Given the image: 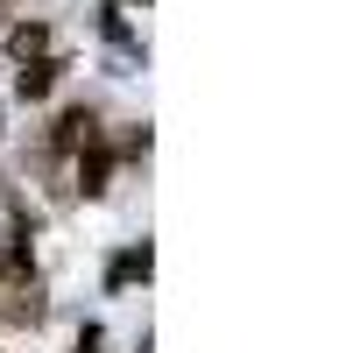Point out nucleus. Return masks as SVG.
<instances>
[{
  "label": "nucleus",
  "mask_w": 353,
  "mask_h": 353,
  "mask_svg": "<svg viewBox=\"0 0 353 353\" xmlns=\"http://www.w3.org/2000/svg\"><path fill=\"white\" fill-rule=\"evenodd\" d=\"M128 276H149V248H134V254L113 261V283H128Z\"/></svg>",
  "instance_id": "5"
},
{
  "label": "nucleus",
  "mask_w": 353,
  "mask_h": 353,
  "mask_svg": "<svg viewBox=\"0 0 353 353\" xmlns=\"http://www.w3.org/2000/svg\"><path fill=\"white\" fill-rule=\"evenodd\" d=\"M106 170H113V156H106V149H92V156H85V163H78L85 191H99V184H106Z\"/></svg>",
  "instance_id": "4"
},
{
  "label": "nucleus",
  "mask_w": 353,
  "mask_h": 353,
  "mask_svg": "<svg viewBox=\"0 0 353 353\" xmlns=\"http://www.w3.org/2000/svg\"><path fill=\"white\" fill-rule=\"evenodd\" d=\"M78 141H92V113L85 106H71L64 121H57V149H78Z\"/></svg>",
  "instance_id": "2"
},
{
  "label": "nucleus",
  "mask_w": 353,
  "mask_h": 353,
  "mask_svg": "<svg viewBox=\"0 0 353 353\" xmlns=\"http://www.w3.org/2000/svg\"><path fill=\"white\" fill-rule=\"evenodd\" d=\"M50 85H57V64H43V57H36V64H28V71L14 78V92H21V99H43Z\"/></svg>",
  "instance_id": "3"
},
{
  "label": "nucleus",
  "mask_w": 353,
  "mask_h": 353,
  "mask_svg": "<svg viewBox=\"0 0 353 353\" xmlns=\"http://www.w3.org/2000/svg\"><path fill=\"white\" fill-rule=\"evenodd\" d=\"M8 50H14L21 64H28V57H43V50H50V28H43V21H21L14 36H8Z\"/></svg>",
  "instance_id": "1"
}]
</instances>
